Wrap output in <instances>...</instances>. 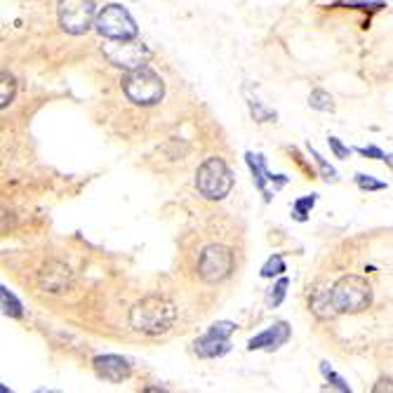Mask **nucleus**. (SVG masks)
I'll list each match as a JSON object with an SVG mask.
<instances>
[{
  "label": "nucleus",
  "instance_id": "obj_13",
  "mask_svg": "<svg viewBox=\"0 0 393 393\" xmlns=\"http://www.w3.org/2000/svg\"><path fill=\"white\" fill-rule=\"evenodd\" d=\"M94 365V372H97V377L106 379V382L111 384H120L123 379L130 377V363L125 361L123 356H116V354H104V356H97L92 361Z\"/></svg>",
  "mask_w": 393,
  "mask_h": 393
},
{
  "label": "nucleus",
  "instance_id": "obj_9",
  "mask_svg": "<svg viewBox=\"0 0 393 393\" xmlns=\"http://www.w3.org/2000/svg\"><path fill=\"white\" fill-rule=\"evenodd\" d=\"M233 332H236V323H231V321L212 323L205 335H202L200 340H195V344H193L195 354H198L200 358L226 356L228 351H231V344H228V340H231Z\"/></svg>",
  "mask_w": 393,
  "mask_h": 393
},
{
  "label": "nucleus",
  "instance_id": "obj_23",
  "mask_svg": "<svg viewBox=\"0 0 393 393\" xmlns=\"http://www.w3.org/2000/svg\"><path fill=\"white\" fill-rule=\"evenodd\" d=\"M285 271H288L285 259H283L281 255H273V257H269L266 264L262 266V278H276V276H283Z\"/></svg>",
  "mask_w": 393,
  "mask_h": 393
},
{
  "label": "nucleus",
  "instance_id": "obj_25",
  "mask_svg": "<svg viewBox=\"0 0 393 393\" xmlns=\"http://www.w3.org/2000/svg\"><path fill=\"white\" fill-rule=\"evenodd\" d=\"M328 144H330V151L335 153V158H342V160L351 158V148L340 137H328Z\"/></svg>",
  "mask_w": 393,
  "mask_h": 393
},
{
  "label": "nucleus",
  "instance_id": "obj_12",
  "mask_svg": "<svg viewBox=\"0 0 393 393\" xmlns=\"http://www.w3.org/2000/svg\"><path fill=\"white\" fill-rule=\"evenodd\" d=\"M290 337H292V328H290L285 321H278L273 325H269L259 335H255L252 340L247 342V349L250 351H276V349L285 347L290 342Z\"/></svg>",
  "mask_w": 393,
  "mask_h": 393
},
{
  "label": "nucleus",
  "instance_id": "obj_8",
  "mask_svg": "<svg viewBox=\"0 0 393 393\" xmlns=\"http://www.w3.org/2000/svg\"><path fill=\"white\" fill-rule=\"evenodd\" d=\"M233 271V252L226 245H207L200 252L198 276L205 283H221Z\"/></svg>",
  "mask_w": 393,
  "mask_h": 393
},
{
  "label": "nucleus",
  "instance_id": "obj_10",
  "mask_svg": "<svg viewBox=\"0 0 393 393\" xmlns=\"http://www.w3.org/2000/svg\"><path fill=\"white\" fill-rule=\"evenodd\" d=\"M71 283H73V271L69 269V264H64V262L50 259L38 271V288L43 290V292L62 295L71 288Z\"/></svg>",
  "mask_w": 393,
  "mask_h": 393
},
{
  "label": "nucleus",
  "instance_id": "obj_21",
  "mask_svg": "<svg viewBox=\"0 0 393 393\" xmlns=\"http://www.w3.org/2000/svg\"><path fill=\"white\" fill-rule=\"evenodd\" d=\"M247 106H250V113L255 116V120H259V123H273V120L278 118V113L264 106L259 99L247 97Z\"/></svg>",
  "mask_w": 393,
  "mask_h": 393
},
{
  "label": "nucleus",
  "instance_id": "obj_7",
  "mask_svg": "<svg viewBox=\"0 0 393 393\" xmlns=\"http://www.w3.org/2000/svg\"><path fill=\"white\" fill-rule=\"evenodd\" d=\"M101 52H104V57L113 66L125 69V71H134V69H139V66H146L148 59H151V50H148L144 43H139L137 38L108 40V43L101 47Z\"/></svg>",
  "mask_w": 393,
  "mask_h": 393
},
{
  "label": "nucleus",
  "instance_id": "obj_15",
  "mask_svg": "<svg viewBox=\"0 0 393 393\" xmlns=\"http://www.w3.org/2000/svg\"><path fill=\"white\" fill-rule=\"evenodd\" d=\"M0 304H3V314L8 316V318H15V321H19V318L24 316V307H22V302H19L17 297L12 295L5 285L0 288Z\"/></svg>",
  "mask_w": 393,
  "mask_h": 393
},
{
  "label": "nucleus",
  "instance_id": "obj_28",
  "mask_svg": "<svg viewBox=\"0 0 393 393\" xmlns=\"http://www.w3.org/2000/svg\"><path fill=\"white\" fill-rule=\"evenodd\" d=\"M384 162H386V165H389V167H391V170H393V153H386V158H384Z\"/></svg>",
  "mask_w": 393,
  "mask_h": 393
},
{
  "label": "nucleus",
  "instance_id": "obj_22",
  "mask_svg": "<svg viewBox=\"0 0 393 393\" xmlns=\"http://www.w3.org/2000/svg\"><path fill=\"white\" fill-rule=\"evenodd\" d=\"M309 153H311V158H314V160H316L318 170H321V177H323L325 181H332V184H335V181H337V170H335V167H332V165H330V162H328V160H325V158H323V155H321V153H318V151H316V148H314V146H311V144H309Z\"/></svg>",
  "mask_w": 393,
  "mask_h": 393
},
{
  "label": "nucleus",
  "instance_id": "obj_16",
  "mask_svg": "<svg viewBox=\"0 0 393 393\" xmlns=\"http://www.w3.org/2000/svg\"><path fill=\"white\" fill-rule=\"evenodd\" d=\"M288 288H290V281H288V278H285V276L278 278V283H273V288L266 290V307H269V309L281 307L283 299H285V295H288Z\"/></svg>",
  "mask_w": 393,
  "mask_h": 393
},
{
  "label": "nucleus",
  "instance_id": "obj_1",
  "mask_svg": "<svg viewBox=\"0 0 393 393\" xmlns=\"http://www.w3.org/2000/svg\"><path fill=\"white\" fill-rule=\"evenodd\" d=\"M177 321V309L160 295H148L130 309V328L139 335H165Z\"/></svg>",
  "mask_w": 393,
  "mask_h": 393
},
{
  "label": "nucleus",
  "instance_id": "obj_17",
  "mask_svg": "<svg viewBox=\"0 0 393 393\" xmlns=\"http://www.w3.org/2000/svg\"><path fill=\"white\" fill-rule=\"evenodd\" d=\"M316 202H318V195H316V193L304 195V198H297V200L292 202V217H295L297 221H307Z\"/></svg>",
  "mask_w": 393,
  "mask_h": 393
},
{
  "label": "nucleus",
  "instance_id": "obj_4",
  "mask_svg": "<svg viewBox=\"0 0 393 393\" xmlns=\"http://www.w3.org/2000/svg\"><path fill=\"white\" fill-rule=\"evenodd\" d=\"M332 299L340 314H361L372 304V285L363 276L347 273L332 285Z\"/></svg>",
  "mask_w": 393,
  "mask_h": 393
},
{
  "label": "nucleus",
  "instance_id": "obj_6",
  "mask_svg": "<svg viewBox=\"0 0 393 393\" xmlns=\"http://www.w3.org/2000/svg\"><path fill=\"white\" fill-rule=\"evenodd\" d=\"M97 5L94 0H59L57 17L59 26L71 36H83L97 22Z\"/></svg>",
  "mask_w": 393,
  "mask_h": 393
},
{
  "label": "nucleus",
  "instance_id": "obj_18",
  "mask_svg": "<svg viewBox=\"0 0 393 393\" xmlns=\"http://www.w3.org/2000/svg\"><path fill=\"white\" fill-rule=\"evenodd\" d=\"M321 375L325 377V382H328L332 389H337V391H342V393H351V386L347 384V379H344L342 375H337V372L330 368L328 361L321 363Z\"/></svg>",
  "mask_w": 393,
  "mask_h": 393
},
{
  "label": "nucleus",
  "instance_id": "obj_3",
  "mask_svg": "<svg viewBox=\"0 0 393 393\" xmlns=\"http://www.w3.org/2000/svg\"><path fill=\"white\" fill-rule=\"evenodd\" d=\"M195 188L207 200H224L233 188V172L221 158L212 155L200 162L195 172Z\"/></svg>",
  "mask_w": 393,
  "mask_h": 393
},
{
  "label": "nucleus",
  "instance_id": "obj_5",
  "mask_svg": "<svg viewBox=\"0 0 393 393\" xmlns=\"http://www.w3.org/2000/svg\"><path fill=\"white\" fill-rule=\"evenodd\" d=\"M94 29H97L99 36L106 40H130L139 36L137 22L132 19L130 10L118 3L104 5V8L97 12Z\"/></svg>",
  "mask_w": 393,
  "mask_h": 393
},
{
  "label": "nucleus",
  "instance_id": "obj_11",
  "mask_svg": "<svg viewBox=\"0 0 393 393\" xmlns=\"http://www.w3.org/2000/svg\"><path fill=\"white\" fill-rule=\"evenodd\" d=\"M245 162H247V167H250V172H252V181H255V188L264 195V200L271 202V193L269 188H266V181H271L273 184V191H278V188H283L288 184V177L285 174H273L266 167V160H264V155L262 153H252V151H247L245 153Z\"/></svg>",
  "mask_w": 393,
  "mask_h": 393
},
{
  "label": "nucleus",
  "instance_id": "obj_20",
  "mask_svg": "<svg viewBox=\"0 0 393 393\" xmlns=\"http://www.w3.org/2000/svg\"><path fill=\"white\" fill-rule=\"evenodd\" d=\"M309 106L316 108V111L332 113L335 111V99H332L325 90H314L311 92V97H309Z\"/></svg>",
  "mask_w": 393,
  "mask_h": 393
},
{
  "label": "nucleus",
  "instance_id": "obj_14",
  "mask_svg": "<svg viewBox=\"0 0 393 393\" xmlns=\"http://www.w3.org/2000/svg\"><path fill=\"white\" fill-rule=\"evenodd\" d=\"M309 309L314 311L316 318L321 321H330V318H337L340 311L335 307V299H332V288H318L309 297Z\"/></svg>",
  "mask_w": 393,
  "mask_h": 393
},
{
  "label": "nucleus",
  "instance_id": "obj_19",
  "mask_svg": "<svg viewBox=\"0 0 393 393\" xmlns=\"http://www.w3.org/2000/svg\"><path fill=\"white\" fill-rule=\"evenodd\" d=\"M15 92H17L15 78L8 71H3V76H0V106L8 108L12 104V99H15Z\"/></svg>",
  "mask_w": 393,
  "mask_h": 393
},
{
  "label": "nucleus",
  "instance_id": "obj_2",
  "mask_svg": "<svg viewBox=\"0 0 393 393\" xmlns=\"http://www.w3.org/2000/svg\"><path fill=\"white\" fill-rule=\"evenodd\" d=\"M125 97L137 106H155L165 97V83L162 78L148 66H139L134 71H127L123 78Z\"/></svg>",
  "mask_w": 393,
  "mask_h": 393
},
{
  "label": "nucleus",
  "instance_id": "obj_24",
  "mask_svg": "<svg viewBox=\"0 0 393 393\" xmlns=\"http://www.w3.org/2000/svg\"><path fill=\"white\" fill-rule=\"evenodd\" d=\"M354 179H356V184H358L361 191H384L386 188V181L375 179L372 174H365V172H358Z\"/></svg>",
  "mask_w": 393,
  "mask_h": 393
},
{
  "label": "nucleus",
  "instance_id": "obj_27",
  "mask_svg": "<svg viewBox=\"0 0 393 393\" xmlns=\"http://www.w3.org/2000/svg\"><path fill=\"white\" fill-rule=\"evenodd\" d=\"M372 391H375V393H382V391H393V382H391V379H379L377 386H375V389H372Z\"/></svg>",
  "mask_w": 393,
  "mask_h": 393
},
{
  "label": "nucleus",
  "instance_id": "obj_26",
  "mask_svg": "<svg viewBox=\"0 0 393 393\" xmlns=\"http://www.w3.org/2000/svg\"><path fill=\"white\" fill-rule=\"evenodd\" d=\"M356 151L358 153H361V155H365V158H372V160H384L386 158V153L382 151V148H379V146H358L356 148Z\"/></svg>",
  "mask_w": 393,
  "mask_h": 393
}]
</instances>
